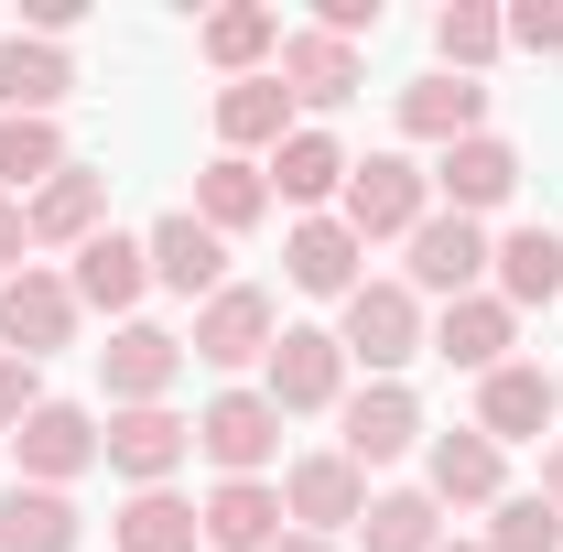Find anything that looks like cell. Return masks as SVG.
Listing matches in <instances>:
<instances>
[{"instance_id":"6da1fadb","label":"cell","mask_w":563,"mask_h":552,"mask_svg":"<svg viewBox=\"0 0 563 552\" xmlns=\"http://www.w3.org/2000/svg\"><path fill=\"white\" fill-rule=\"evenodd\" d=\"M336 346H347V368H368V379H401L422 346H433V314H422L412 281H357L347 303H336Z\"/></svg>"},{"instance_id":"7a4b0ae2","label":"cell","mask_w":563,"mask_h":552,"mask_svg":"<svg viewBox=\"0 0 563 552\" xmlns=\"http://www.w3.org/2000/svg\"><path fill=\"white\" fill-rule=\"evenodd\" d=\"M196 455H207L217 477H272L282 466V412L261 379H228L207 412H196Z\"/></svg>"},{"instance_id":"3957f363","label":"cell","mask_w":563,"mask_h":552,"mask_svg":"<svg viewBox=\"0 0 563 552\" xmlns=\"http://www.w3.org/2000/svg\"><path fill=\"white\" fill-rule=\"evenodd\" d=\"M336 217L357 228V250L368 239H412L422 217H433V174H422L412 152H368L347 174V196H336Z\"/></svg>"},{"instance_id":"277c9868","label":"cell","mask_w":563,"mask_h":552,"mask_svg":"<svg viewBox=\"0 0 563 552\" xmlns=\"http://www.w3.org/2000/svg\"><path fill=\"white\" fill-rule=\"evenodd\" d=\"M272 346H282V303L261 292V281H228V292H207V303H196L185 357H207V368H228V379H239V368H261Z\"/></svg>"},{"instance_id":"5b68a950","label":"cell","mask_w":563,"mask_h":552,"mask_svg":"<svg viewBox=\"0 0 563 552\" xmlns=\"http://www.w3.org/2000/svg\"><path fill=\"white\" fill-rule=\"evenodd\" d=\"M261 390H272V412H336L347 401V346L336 325H282V346L261 357Z\"/></svg>"},{"instance_id":"8992f818","label":"cell","mask_w":563,"mask_h":552,"mask_svg":"<svg viewBox=\"0 0 563 552\" xmlns=\"http://www.w3.org/2000/svg\"><path fill=\"white\" fill-rule=\"evenodd\" d=\"M282 520H292V531H314V542L357 531V520H368V466H347L336 444L292 455V466H282Z\"/></svg>"},{"instance_id":"52a82bcc","label":"cell","mask_w":563,"mask_h":552,"mask_svg":"<svg viewBox=\"0 0 563 552\" xmlns=\"http://www.w3.org/2000/svg\"><path fill=\"white\" fill-rule=\"evenodd\" d=\"M401 250H412V261H401V281H412L422 303H455V292H488V228H477V217H422L412 239H401Z\"/></svg>"},{"instance_id":"ba28073f","label":"cell","mask_w":563,"mask_h":552,"mask_svg":"<svg viewBox=\"0 0 563 552\" xmlns=\"http://www.w3.org/2000/svg\"><path fill=\"white\" fill-rule=\"evenodd\" d=\"M196 455V422L174 412V401H141V412H109L98 422V466L131 487H174V466Z\"/></svg>"},{"instance_id":"9c48e42d","label":"cell","mask_w":563,"mask_h":552,"mask_svg":"<svg viewBox=\"0 0 563 552\" xmlns=\"http://www.w3.org/2000/svg\"><path fill=\"white\" fill-rule=\"evenodd\" d=\"M76 325H87V314H76V281H66V272H44V261H33V272L0 281V346H11V357H33V368H44L55 346H76Z\"/></svg>"},{"instance_id":"30bf717a","label":"cell","mask_w":563,"mask_h":552,"mask_svg":"<svg viewBox=\"0 0 563 552\" xmlns=\"http://www.w3.org/2000/svg\"><path fill=\"white\" fill-rule=\"evenodd\" d=\"M422 498H433V509H498V498H509V455H498L477 422L422 433Z\"/></svg>"},{"instance_id":"8fae6325","label":"cell","mask_w":563,"mask_h":552,"mask_svg":"<svg viewBox=\"0 0 563 552\" xmlns=\"http://www.w3.org/2000/svg\"><path fill=\"white\" fill-rule=\"evenodd\" d=\"M412 444H422V401L401 379H368V390L336 401V455H347V466H401Z\"/></svg>"},{"instance_id":"7c38bea8","label":"cell","mask_w":563,"mask_h":552,"mask_svg":"<svg viewBox=\"0 0 563 552\" xmlns=\"http://www.w3.org/2000/svg\"><path fill=\"white\" fill-rule=\"evenodd\" d=\"M141 261H152V281H163V292H185V303L228 292V239H217V228H207L196 207L152 217V228H141Z\"/></svg>"},{"instance_id":"4fadbf2b","label":"cell","mask_w":563,"mask_h":552,"mask_svg":"<svg viewBox=\"0 0 563 552\" xmlns=\"http://www.w3.org/2000/svg\"><path fill=\"white\" fill-rule=\"evenodd\" d=\"M11 466H22V487H76L87 466H98V412H76V401L22 412V433H11Z\"/></svg>"},{"instance_id":"5bb4252c","label":"cell","mask_w":563,"mask_h":552,"mask_svg":"<svg viewBox=\"0 0 563 552\" xmlns=\"http://www.w3.org/2000/svg\"><path fill=\"white\" fill-rule=\"evenodd\" d=\"M261 174H272V196H282L292 217H336V196H347V174H357V152H347L336 131H314V120H303V131L282 141Z\"/></svg>"},{"instance_id":"9a60e30c","label":"cell","mask_w":563,"mask_h":552,"mask_svg":"<svg viewBox=\"0 0 563 552\" xmlns=\"http://www.w3.org/2000/svg\"><path fill=\"white\" fill-rule=\"evenodd\" d=\"M98 379H109V412L174 401V379H185V336H163V325H109V346H98Z\"/></svg>"},{"instance_id":"2e32d148","label":"cell","mask_w":563,"mask_h":552,"mask_svg":"<svg viewBox=\"0 0 563 552\" xmlns=\"http://www.w3.org/2000/svg\"><path fill=\"white\" fill-rule=\"evenodd\" d=\"M282 98H292V120H303V109H314V131H325V109H347L357 98V44H336V33H314V22H303V33H282Z\"/></svg>"},{"instance_id":"e0dca14e","label":"cell","mask_w":563,"mask_h":552,"mask_svg":"<svg viewBox=\"0 0 563 552\" xmlns=\"http://www.w3.org/2000/svg\"><path fill=\"white\" fill-rule=\"evenodd\" d=\"M542 422H563V401H553V368L509 357V368H488V379H477V433H488L498 455H509V444H542Z\"/></svg>"},{"instance_id":"ac0fdd59","label":"cell","mask_w":563,"mask_h":552,"mask_svg":"<svg viewBox=\"0 0 563 552\" xmlns=\"http://www.w3.org/2000/svg\"><path fill=\"white\" fill-rule=\"evenodd\" d=\"M433 196H444V217H477V228H488V207H509V196H520V152H509L498 131L455 141V152L433 163Z\"/></svg>"},{"instance_id":"d6986e66","label":"cell","mask_w":563,"mask_h":552,"mask_svg":"<svg viewBox=\"0 0 563 552\" xmlns=\"http://www.w3.org/2000/svg\"><path fill=\"white\" fill-rule=\"evenodd\" d=\"M357 261H368V250H357L347 217H292V228H282V272H292V292H325V303H347L357 281H368Z\"/></svg>"},{"instance_id":"ffe728a7","label":"cell","mask_w":563,"mask_h":552,"mask_svg":"<svg viewBox=\"0 0 563 552\" xmlns=\"http://www.w3.org/2000/svg\"><path fill=\"white\" fill-rule=\"evenodd\" d=\"M196 520H207V552H272L292 520H282V477H217L196 498Z\"/></svg>"},{"instance_id":"44dd1931","label":"cell","mask_w":563,"mask_h":552,"mask_svg":"<svg viewBox=\"0 0 563 552\" xmlns=\"http://www.w3.org/2000/svg\"><path fill=\"white\" fill-rule=\"evenodd\" d=\"M509 346H520V314H509L498 292H455V303L433 314V357H444V368H466V379L509 368Z\"/></svg>"},{"instance_id":"7402d4cb","label":"cell","mask_w":563,"mask_h":552,"mask_svg":"<svg viewBox=\"0 0 563 552\" xmlns=\"http://www.w3.org/2000/svg\"><path fill=\"white\" fill-rule=\"evenodd\" d=\"M76 98V55L44 44V33H0V109L11 120H55Z\"/></svg>"},{"instance_id":"603a6c76","label":"cell","mask_w":563,"mask_h":552,"mask_svg":"<svg viewBox=\"0 0 563 552\" xmlns=\"http://www.w3.org/2000/svg\"><path fill=\"white\" fill-rule=\"evenodd\" d=\"M76 314H109V325H131V303L152 292V261H141V239H120V228H98L87 250H76Z\"/></svg>"},{"instance_id":"cb8c5ba5","label":"cell","mask_w":563,"mask_h":552,"mask_svg":"<svg viewBox=\"0 0 563 552\" xmlns=\"http://www.w3.org/2000/svg\"><path fill=\"white\" fill-rule=\"evenodd\" d=\"M22 228H33V250H87V239L109 228V174L66 163L44 196H22Z\"/></svg>"},{"instance_id":"d4e9b609","label":"cell","mask_w":563,"mask_h":552,"mask_svg":"<svg viewBox=\"0 0 563 552\" xmlns=\"http://www.w3.org/2000/svg\"><path fill=\"white\" fill-rule=\"evenodd\" d=\"M196 55H207L228 87H239V76H272L282 11H272V0H228V11H207V22H196Z\"/></svg>"},{"instance_id":"484cf974","label":"cell","mask_w":563,"mask_h":552,"mask_svg":"<svg viewBox=\"0 0 563 552\" xmlns=\"http://www.w3.org/2000/svg\"><path fill=\"white\" fill-rule=\"evenodd\" d=\"M488 131V87L477 76H422L401 87V141H433V152H455V141Z\"/></svg>"},{"instance_id":"4316f807","label":"cell","mask_w":563,"mask_h":552,"mask_svg":"<svg viewBox=\"0 0 563 552\" xmlns=\"http://www.w3.org/2000/svg\"><path fill=\"white\" fill-rule=\"evenodd\" d=\"M303 131L292 120V98H282V76H239V87H217V152H282V141Z\"/></svg>"},{"instance_id":"83f0119b","label":"cell","mask_w":563,"mask_h":552,"mask_svg":"<svg viewBox=\"0 0 563 552\" xmlns=\"http://www.w3.org/2000/svg\"><path fill=\"white\" fill-rule=\"evenodd\" d=\"M488 292L509 314H531V303H563V239L553 228H509L488 250Z\"/></svg>"},{"instance_id":"f1b7e54d","label":"cell","mask_w":563,"mask_h":552,"mask_svg":"<svg viewBox=\"0 0 563 552\" xmlns=\"http://www.w3.org/2000/svg\"><path fill=\"white\" fill-rule=\"evenodd\" d=\"M87 542V520H76L66 487H0V552H76Z\"/></svg>"},{"instance_id":"f546056e","label":"cell","mask_w":563,"mask_h":552,"mask_svg":"<svg viewBox=\"0 0 563 552\" xmlns=\"http://www.w3.org/2000/svg\"><path fill=\"white\" fill-rule=\"evenodd\" d=\"M196 217H207L217 239H250V228L272 217V174H261V163H239V152H217L207 174H196Z\"/></svg>"},{"instance_id":"4dcf8cb0","label":"cell","mask_w":563,"mask_h":552,"mask_svg":"<svg viewBox=\"0 0 563 552\" xmlns=\"http://www.w3.org/2000/svg\"><path fill=\"white\" fill-rule=\"evenodd\" d=\"M196 542H207V520L174 487H131V509L109 520V552H196Z\"/></svg>"},{"instance_id":"1f68e13d","label":"cell","mask_w":563,"mask_h":552,"mask_svg":"<svg viewBox=\"0 0 563 552\" xmlns=\"http://www.w3.org/2000/svg\"><path fill=\"white\" fill-rule=\"evenodd\" d=\"M66 163H76V152H66L55 120H11V109H0V196H11V207H22V196H44Z\"/></svg>"},{"instance_id":"d6a6232c","label":"cell","mask_w":563,"mask_h":552,"mask_svg":"<svg viewBox=\"0 0 563 552\" xmlns=\"http://www.w3.org/2000/svg\"><path fill=\"white\" fill-rule=\"evenodd\" d=\"M357 542H368V552H433V542H444V509H433L422 487H368Z\"/></svg>"},{"instance_id":"836d02e7","label":"cell","mask_w":563,"mask_h":552,"mask_svg":"<svg viewBox=\"0 0 563 552\" xmlns=\"http://www.w3.org/2000/svg\"><path fill=\"white\" fill-rule=\"evenodd\" d=\"M509 44V11H488V0H444L433 11V55H444V76H477Z\"/></svg>"},{"instance_id":"e575fe53","label":"cell","mask_w":563,"mask_h":552,"mask_svg":"<svg viewBox=\"0 0 563 552\" xmlns=\"http://www.w3.org/2000/svg\"><path fill=\"white\" fill-rule=\"evenodd\" d=\"M477 552H563V520L542 509V498H498L488 509V542Z\"/></svg>"},{"instance_id":"d590c367","label":"cell","mask_w":563,"mask_h":552,"mask_svg":"<svg viewBox=\"0 0 563 552\" xmlns=\"http://www.w3.org/2000/svg\"><path fill=\"white\" fill-rule=\"evenodd\" d=\"M22 412H44V368L0 346V433H22Z\"/></svg>"},{"instance_id":"8d00e7d4","label":"cell","mask_w":563,"mask_h":552,"mask_svg":"<svg viewBox=\"0 0 563 552\" xmlns=\"http://www.w3.org/2000/svg\"><path fill=\"white\" fill-rule=\"evenodd\" d=\"M509 44L520 55H563V0H520L509 11Z\"/></svg>"},{"instance_id":"74e56055","label":"cell","mask_w":563,"mask_h":552,"mask_svg":"<svg viewBox=\"0 0 563 552\" xmlns=\"http://www.w3.org/2000/svg\"><path fill=\"white\" fill-rule=\"evenodd\" d=\"M314 33H336V44L379 33V0H314Z\"/></svg>"},{"instance_id":"f35d334b","label":"cell","mask_w":563,"mask_h":552,"mask_svg":"<svg viewBox=\"0 0 563 552\" xmlns=\"http://www.w3.org/2000/svg\"><path fill=\"white\" fill-rule=\"evenodd\" d=\"M76 22H87V0H33V11H22V33H44V44H66Z\"/></svg>"},{"instance_id":"ab89813d","label":"cell","mask_w":563,"mask_h":552,"mask_svg":"<svg viewBox=\"0 0 563 552\" xmlns=\"http://www.w3.org/2000/svg\"><path fill=\"white\" fill-rule=\"evenodd\" d=\"M11 272H33V228H22L11 196H0V281H11Z\"/></svg>"},{"instance_id":"60d3db41","label":"cell","mask_w":563,"mask_h":552,"mask_svg":"<svg viewBox=\"0 0 563 552\" xmlns=\"http://www.w3.org/2000/svg\"><path fill=\"white\" fill-rule=\"evenodd\" d=\"M531 498H542V509L563 520V444H542V487H531Z\"/></svg>"},{"instance_id":"b9f144b4","label":"cell","mask_w":563,"mask_h":552,"mask_svg":"<svg viewBox=\"0 0 563 552\" xmlns=\"http://www.w3.org/2000/svg\"><path fill=\"white\" fill-rule=\"evenodd\" d=\"M272 552H336V542H314V531H282V542Z\"/></svg>"},{"instance_id":"7bdbcfd3","label":"cell","mask_w":563,"mask_h":552,"mask_svg":"<svg viewBox=\"0 0 563 552\" xmlns=\"http://www.w3.org/2000/svg\"><path fill=\"white\" fill-rule=\"evenodd\" d=\"M433 552H477V542H433Z\"/></svg>"},{"instance_id":"ee69618b","label":"cell","mask_w":563,"mask_h":552,"mask_svg":"<svg viewBox=\"0 0 563 552\" xmlns=\"http://www.w3.org/2000/svg\"><path fill=\"white\" fill-rule=\"evenodd\" d=\"M553 401H563V368H553Z\"/></svg>"}]
</instances>
